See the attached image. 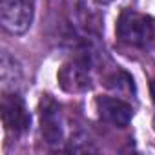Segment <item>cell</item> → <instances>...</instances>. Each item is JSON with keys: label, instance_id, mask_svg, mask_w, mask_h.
Returning <instances> with one entry per match:
<instances>
[{"label": "cell", "instance_id": "1", "mask_svg": "<svg viewBox=\"0 0 155 155\" xmlns=\"http://www.w3.org/2000/svg\"><path fill=\"white\" fill-rule=\"evenodd\" d=\"M117 37L128 46L155 51V18L126 9L120 13L117 22Z\"/></svg>", "mask_w": 155, "mask_h": 155}, {"label": "cell", "instance_id": "2", "mask_svg": "<svg viewBox=\"0 0 155 155\" xmlns=\"http://www.w3.org/2000/svg\"><path fill=\"white\" fill-rule=\"evenodd\" d=\"M35 0H0V20L11 35H24L33 22Z\"/></svg>", "mask_w": 155, "mask_h": 155}, {"label": "cell", "instance_id": "3", "mask_svg": "<svg viewBox=\"0 0 155 155\" xmlns=\"http://www.w3.org/2000/svg\"><path fill=\"white\" fill-rule=\"evenodd\" d=\"M91 81V60L86 55L66 62L58 71V82L69 93H81L90 90Z\"/></svg>", "mask_w": 155, "mask_h": 155}, {"label": "cell", "instance_id": "4", "mask_svg": "<svg viewBox=\"0 0 155 155\" xmlns=\"http://www.w3.org/2000/svg\"><path fill=\"white\" fill-rule=\"evenodd\" d=\"M40 131L49 146H60L66 140L64 117L58 104L49 95H44L40 102Z\"/></svg>", "mask_w": 155, "mask_h": 155}, {"label": "cell", "instance_id": "5", "mask_svg": "<svg viewBox=\"0 0 155 155\" xmlns=\"http://www.w3.org/2000/svg\"><path fill=\"white\" fill-rule=\"evenodd\" d=\"M2 122L8 131H13L15 135L24 133L31 124V115L28 111V106L24 99L17 91H6L2 97Z\"/></svg>", "mask_w": 155, "mask_h": 155}, {"label": "cell", "instance_id": "6", "mask_svg": "<svg viewBox=\"0 0 155 155\" xmlns=\"http://www.w3.org/2000/svg\"><path fill=\"white\" fill-rule=\"evenodd\" d=\"M99 117L117 128H126L131 122L133 108L119 97H99L97 99Z\"/></svg>", "mask_w": 155, "mask_h": 155}, {"label": "cell", "instance_id": "7", "mask_svg": "<svg viewBox=\"0 0 155 155\" xmlns=\"http://www.w3.org/2000/svg\"><path fill=\"white\" fill-rule=\"evenodd\" d=\"M0 73H2L4 91H17L18 84L22 81V69H20L18 62L8 51L2 53V68H0Z\"/></svg>", "mask_w": 155, "mask_h": 155}, {"label": "cell", "instance_id": "8", "mask_svg": "<svg viewBox=\"0 0 155 155\" xmlns=\"http://www.w3.org/2000/svg\"><path fill=\"white\" fill-rule=\"evenodd\" d=\"M106 86L117 93H135V86H133V79L126 73V71H120L117 69L115 73H111L108 77V81H106Z\"/></svg>", "mask_w": 155, "mask_h": 155}, {"label": "cell", "instance_id": "9", "mask_svg": "<svg viewBox=\"0 0 155 155\" xmlns=\"http://www.w3.org/2000/svg\"><path fill=\"white\" fill-rule=\"evenodd\" d=\"M150 90H151V97H153V101H155V79L151 81V86H150Z\"/></svg>", "mask_w": 155, "mask_h": 155}, {"label": "cell", "instance_id": "10", "mask_svg": "<svg viewBox=\"0 0 155 155\" xmlns=\"http://www.w3.org/2000/svg\"><path fill=\"white\" fill-rule=\"evenodd\" d=\"M95 2H97V4H102V6H106V4H111L113 0H95Z\"/></svg>", "mask_w": 155, "mask_h": 155}]
</instances>
